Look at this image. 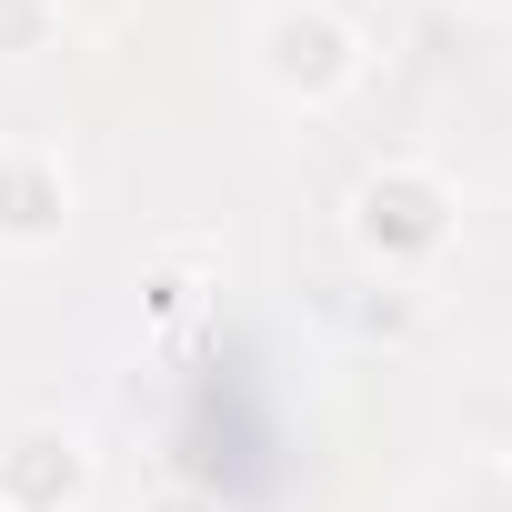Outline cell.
<instances>
[{
  "label": "cell",
  "mask_w": 512,
  "mask_h": 512,
  "mask_svg": "<svg viewBox=\"0 0 512 512\" xmlns=\"http://www.w3.org/2000/svg\"><path fill=\"white\" fill-rule=\"evenodd\" d=\"M91 502V452L61 422H21L0 442V512H81Z\"/></svg>",
  "instance_id": "obj_3"
},
{
  "label": "cell",
  "mask_w": 512,
  "mask_h": 512,
  "mask_svg": "<svg viewBox=\"0 0 512 512\" xmlns=\"http://www.w3.org/2000/svg\"><path fill=\"white\" fill-rule=\"evenodd\" d=\"M452 181L432 171V161H372L362 181H352V251L372 272H422L432 251L452 241Z\"/></svg>",
  "instance_id": "obj_1"
},
{
  "label": "cell",
  "mask_w": 512,
  "mask_h": 512,
  "mask_svg": "<svg viewBox=\"0 0 512 512\" xmlns=\"http://www.w3.org/2000/svg\"><path fill=\"white\" fill-rule=\"evenodd\" d=\"M251 71H262V91L322 111L362 81V31L332 11V0H282V11H262V31H251Z\"/></svg>",
  "instance_id": "obj_2"
},
{
  "label": "cell",
  "mask_w": 512,
  "mask_h": 512,
  "mask_svg": "<svg viewBox=\"0 0 512 512\" xmlns=\"http://www.w3.org/2000/svg\"><path fill=\"white\" fill-rule=\"evenodd\" d=\"M141 512H221V492H201V482H161Z\"/></svg>",
  "instance_id": "obj_7"
},
{
  "label": "cell",
  "mask_w": 512,
  "mask_h": 512,
  "mask_svg": "<svg viewBox=\"0 0 512 512\" xmlns=\"http://www.w3.org/2000/svg\"><path fill=\"white\" fill-rule=\"evenodd\" d=\"M191 302H201V292H191V272H151V312H161V322H181Z\"/></svg>",
  "instance_id": "obj_6"
},
{
  "label": "cell",
  "mask_w": 512,
  "mask_h": 512,
  "mask_svg": "<svg viewBox=\"0 0 512 512\" xmlns=\"http://www.w3.org/2000/svg\"><path fill=\"white\" fill-rule=\"evenodd\" d=\"M61 231H71L61 151H0V251H51Z\"/></svg>",
  "instance_id": "obj_4"
},
{
  "label": "cell",
  "mask_w": 512,
  "mask_h": 512,
  "mask_svg": "<svg viewBox=\"0 0 512 512\" xmlns=\"http://www.w3.org/2000/svg\"><path fill=\"white\" fill-rule=\"evenodd\" d=\"M61 41V0H0V61H41Z\"/></svg>",
  "instance_id": "obj_5"
},
{
  "label": "cell",
  "mask_w": 512,
  "mask_h": 512,
  "mask_svg": "<svg viewBox=\"0 0 512 512\" xmlns=\"http://www.w3.org/2000/svg\"><path fill=\"white\" fill-rule=\"evenodd\" d=\"M482 11H512V0H482Z\"/></svg>",
  "instance_id": "obj_8"
}]
</instances>
